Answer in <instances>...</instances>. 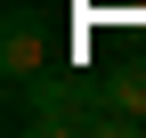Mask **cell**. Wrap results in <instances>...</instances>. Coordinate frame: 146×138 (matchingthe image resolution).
<instances>
[{
    "label": "cell",
    "mask_w": 146,
    "mask_h": 138,
    "mask_svg": "<svg viewBox=\"0 0 146 138\" xmlns=\"http://www.w3.org/2000/svg\"><path fill=\"white\" fill-rule=\"evenodd\" d=\"M8 130H25V138H106V90L41 65V73L8 81Z\"/></svg>",
    "instance_id": "obj_1"
},
{
    "label": "cell",
    "mask_w": 146,
    "mask_h": 138,
    "mask_svg": "<svg viewBox=\"0 0 146 138\" xmlns=\"http://www.w3.org/2000/svg\"><path fill=\"white\" fill-rule=\"evenodd\" d=\"M41 65H49V16L8 8V25H0V81H25Z\"/></svg>",
    "instance_id": "obj_2"
},
{
    "label": "cell",
    "mask_w": 146,
    "mask_h": 138,
    "mask_svg": "<svg viewBox=\"0 0 146 138\" xmlns=\"http://www.w3.org/2000/svg\"><path fill=\"white\" fill-rule=\"evenodd\" d=\"M122 130H146V65L106 81V138H122Z\"/></svg>",
    "instance_id": "obj_3"
}]
</instances>
